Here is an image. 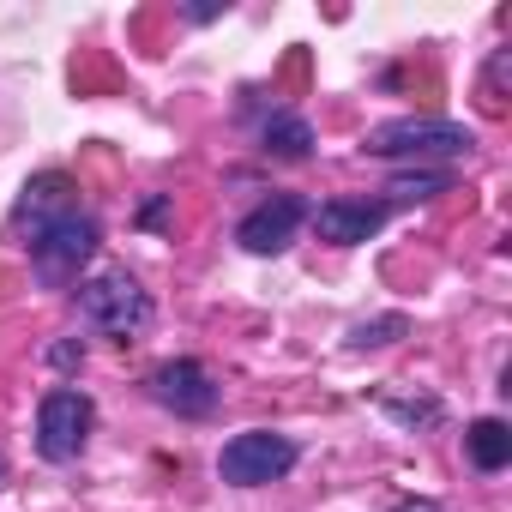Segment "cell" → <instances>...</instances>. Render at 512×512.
Returning <instances> with one entry per match:
<instances>
[{
	"label": "cell",
	"mask_w": 512,
	"mask_h": 512,
	"mask_svg": "<svg viewBox=\"0 0 512 512\" xmlns=\"http://www.w3.org/2000/svg\"><path fill=\"white\" fill-rule=\"evenodd\" d=\"M362 151L368 157H386V163H410V157H470L476 151V133L464 121H440V115H398V121L368 127Z\"/></svg>",
	"instance_id": "cell-1"
},
{
	"label": "cell",
	"mask_w": 512,
	"mask_h": 512,
	"mask_svg": "<svg viewBox=\"0 0 512 512\" xmlns=\"http://www.w3.org/2000/svg\"><path fill=\"white\" fill-rule=\"evenodd\" d=\"M97 241H103L97 217H91V211H67V217L43 223V229L31 235V272H37L49 290H67V284H79V272L97 260Z\"/></svg>",
	"instance_id": "cell-2"
},
{
	"label": "cell",
	"mask_w": 512,
	"mask_h": 512,
	"mask_svg": "<svg viewBox=\"0 0 512 512\" xmlns=\"http://www.w3.org/2000/svg\"><path fill=\"white\" fill-rule=\"evenodd\" d=\"M302 458V446L290 434H272V428H247V434H229L223 452H217V476L229 488H266L278 476H290Z\"/></svg>",
	"instance_id": "cell-3"
},
{
	"label": "cell",
	"mask_w": 512,
	"mask_h": 512,
	"mask_svg": "<svg viewBox=\"0 0 512 512\" xmlns=\"http://www.w3.org/2000/svg\"><path fill=\"white\" fill-rule=\"evenodd\" d=\"M79 314H85V326H97L103 338H139L145 326H151V296L127 278V272H97V278H85L79 284Z\"/></svg>",
	"instance_id": "cell-4"
},
{
	"label": "cell",
	"mask_w": 512,
	"mask_h": 512,
	"mask_svg": "<svg viewBox=\"0 0 512 512\" xmlns=\"http://www.w3.org/2000/svg\"><path fill=\"white\" fill-rule=\"evenodd\" d=\"M91 428H97V404H91L79 386L43 392V404H37V452H43L49 464H73V458L85 452Z\"/></svg>",
	"instance_id": "cell-5"
},
{
	"label": "cell",
	"mask_w": 512,
	"mask_h": 512,
	"mask_svg": "<svg viewBox=\"0 0 512 512\" xmlns=\"http://www.w3.org/2000/svg\"><path fill=\"white\" fill-rule=\"evenodd\" d=\"M145 392H151L163 410L187 416V422H199V416H211V410H217V380H211V368H205V362H193V356L157 362V368H151V380H145Z\"/></svg>",
	"instance_id": "cell-6"
},
{
	"label": "cell",
	"mask_w": 512,
	"mask_h": 512,
	"mask_svg": "<svg viewBox=\"0 0 512 512\" xmlns=\"http://www.w3.org/2000/svg\"><path fill=\"white\" fill-rule=\"evenodd\" d=\"M302 223H308V199L302 193H272V199H260V205L235 223V241L247 253H284Z\"/></svg>",
	"instance_id": "cell-7"
},
{
	"label": "cell",
	"mask_w": 512,
	"mask_h": 512,
	"mask_svg": "<svg viewBox=\"0 0 512 512\" xmlns=\"http://www.w3.org/2000/svg\"><path fill=\"white\" fill-rule=\"evenodd\" d=\"M308 217H314L320 241H332V247H362L368 235L386 229L392 205H386V199H350V193H338V199H326V205L308 211Z\"/></svg>",
	"instance_id": "cell-8"
},
{
	"label": "cell",
	"mask_w": 512,
	"mask_h": 512,
	"mask_svg": "<svg viewBox=\"0 0 512 512\" xmlns=\"http://www.w3.org/2000/svg\"><path fill=\"white\" fill-rule=\"evenodd\" d=\"M67 211H79V181H73V175H61V169H49V175H31V181H25V193H19V211H13V223L37 235L43 223L67 217Z\"/></svg>",
	"instance_id": "cell-9"
},
{
	"label": "cell",
	"mask_w": 512,
	"mask_h": 512,
	"mask_svg": "<svg viewBox=\"0 0 512 512\" xmlns=\"http://www.w3.org/2000/svg\"><path fill=\"white\" fill-rule=\"evenodd\" d=\"M464 452H470L476 470H506V464H512V428H506L500 416H476V422L464 428Z\"/></svg>",
	"instance_id": "cell-10"
},
{
	"label": "cell",
	"mask_w": 512,
	"mask_h": 512,
	"mask_svg": "<svg viewBox=\"0 0 512 512\" xmlns=\"http://www.w3.org/2000/svg\"><path fill=\"white\" fill-rule=\"evenodd\" d=\"M260 139H266L272 157H290V163H302V157L314 151V127H308L302 115H272V121L260 127Z\"/></svg>",
	"instance_id": "cell-11"
},
{
	"label": "cell",
	"mask_w": 512,
	"mask_h": 512,
	"mask_svg": "<svg viewBox=\"0 0 512 512\" xmlns=\"http://www.w3.org/2000/svg\"><path fill=\"white\" fill-rule=\"evenodd\" d=\"M446 187H452V175H446V169H404V175H392V181H386V193H392L386 205H422V199H440Z\"/></svg>",
	"instance_id": "cell-12"
},
{
	"label": "cell",
	"mask_w": 512,
	"mask_h": 512,
	"mask_svg": "<svg viewBox=\"0 0 512 512\" xmlns=\"http://www.w3.org/2000/svg\"><path fill=\"white\" fill-rule=\"evenodd\" d=\"M404 332H410V320H404V314H386V320L356 326V332H350V350H374V344H392V338H404Z\"/></svg>",
	"instance_id": "cell-13"
},
{
	"label": "cell",
	"mask_w": 512,
	"mask_h": 512,
	"mask_svg": "<svg viewBox=\"0 0 512 512\" xmlns=\"http://www.w3.org/2000/svg\"><path fill=\"white\" fill-rule=\"evenodd\" d=\"M49 362H55V368H73V362H85V344H55Z\"/></svg>",
	"instance_id": "cell-14"
},
{
	"label": "cell",
	"mask_w": 512,
	"mask_h": 512,
	"mask_svg": "<svg viewBox=\"0 0 512 512\" xmlns=\"http://www.w3.org/2000/svg\"><path fill=\"white\" fill-rule=\"evenodd\" d=\"M392 512H440L434 500H404V506H392Z\"/></svg>",
	"instance_id": "cell-15"
},
{
	"label": "cell",
	"mask_w": 512,
	"mask_h": 512,
	"mask_svg": "<svg viewBox=\"0 0 512 512\" xmlns=\"http://www.w3.org/2000/svg\"><path fill=\"white\" fill-rule=\"evenodd\" d=\"M0 482H7V458H0Z\"/></svg>",
	"instance_id": "cell-16"
}]
</instances>
